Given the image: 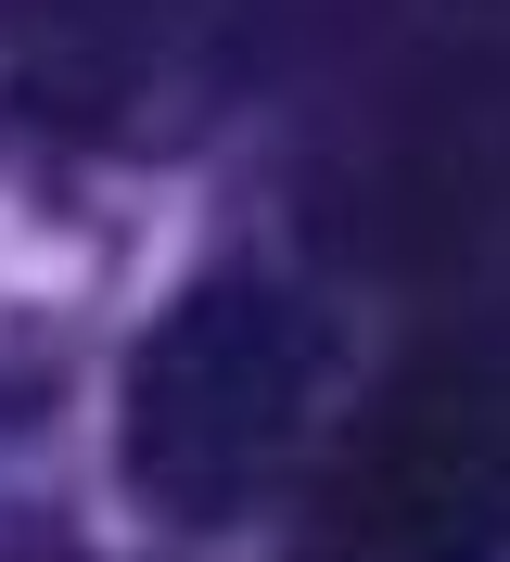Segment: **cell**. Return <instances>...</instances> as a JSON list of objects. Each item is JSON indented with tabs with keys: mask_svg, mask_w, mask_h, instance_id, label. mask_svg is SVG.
I'll return each instance as SVG.
<instances>
[{
	"mask_svg": "<svg viewBox=\"0 0 510 562\" xmlns=\"http://www.w3.org/2000/svg\"><path fill=\"white\" fill-rule=\"evenodd\" d=\"M306 409H319V333L269 281H204L179 294L128 358L115 460L154 525H230L294 473Z\"/></svg>",
	"mask_w": 510,
	"mask_h": 562,
	"instance_id": "obj_1",
	"label": "cell"
},
{
	"mask_svg": "<svg viewBox=\"0 0 510 562\" xmlns=\"http://www.w3.org/2000/svg\"><path fill=\"white\" fill-rule=\"evenodd\" d=\"M332 525L358 562H510V358L408 371L344 448Z\"/></svg>",
	"mask_w": 510,
	"mask_h": 562,
	"instance_id": "obj_2",
	"label": "cell"
}]
</instances>
